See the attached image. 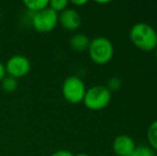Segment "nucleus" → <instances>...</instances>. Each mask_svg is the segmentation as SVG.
<instances>
[{"mask_svg": "<svg viewBox=\"0 0 157 156\" xmlns=\"http://www.w3.org/2000/svg\"><path fill=\"white\" fill-rule=\"evenodd\" d=\"M155 156H157V154H155Z\"/></svg>", "mask_w": 157, "mask_h": 156, "instance_id": "nucleus-21", "label": "nucleus"}, {"mask_svg": "<svg viewBox=\"0 0 157 156\" xmlns=\"http://www.w3.org/2000/svg\"><path fill=\"white\" fill-rule=\"evenodd\" d=\"M155 55H156V58H157V47H156V49H155Z\"/></svg>", "mask_w": 157, "mask_h": 156, "instance_id": "nucleus-20", "label": "nucleus"}, {"mask_svg": "<svg viewBox=\"0 0 157 156\" xmlns=\"http://www.w3.org/2000/svg\"><path fill=\"white\" fill-rule=\"evenodd\" d=\"M90 45V39L86 34L77 33L70 39V46L73 50L77 52H82L88 50Z\"/></svg>", "mask_w": 157, "mask_h": 156, "instance_id": "nucleus-9", "label": "nucleus"}, {"mask_svg": "<svg viewBox=\"0 0 157 156\" xmlns=\"http://www.w3.org/2000/svg\"><path fill=\"white\" fill-rule=\"evenodd\" d=\"M74 156H89L88 154H86V153H78V154L74 155Z\"/></svg>", "mask_w": 157, "mask_h": 156, "instance_id": "nucleus-19", "label": "nucleus"}, {"mask_svg": "<svg viewBox=\"0 0 157 156\" xmlns=\"http://www.w3.org/2000/svg\"><path fill=\"white\" fill-rule=\"evenodd\" d=\"M155 151L149 146H136L130 156H155Z\"/></svg>", "mask_w": 157, "mask_h": 156, "instance_id": "nucleus-14", "label": "nucleus"}, {"mask_svg": "<svg viewBox=\"0 0 157 156\" xmlns=\"http://www.w3.org/2000/svg\"><path fill=\"white\" fill-rule=\"evenodd\" d=\"M136 146L135 140L125 134L117 136L112 143V149L117 156H130Z\"/></svg>", "mask_w": 157, "mask_h": 156, "instance_id": "nucleus-7", "label": "nucleus"}, {"mask_svg": "<svg viewBox=\"0 0 157 156\" xmlns=\"http://www.w3.org/2000/svg\"><path fill=\"white\" fill-rule=\"evenodd\" d=\"M59 23L66 30L74 31L79 28L81 24V17L74 9H66L59 15Z\"/></svg>", "mask_w": 157, "mask_h": 156, "instance_id": "nucleus-8", "label": "nucleus"}, {"mask_svg": "<svg viewBox=\"0 0 157 156\" xmlns=\"http://www.w3.org/2000/svg\"><path fill=\"white\" fill-rule=\"evenodd\" d=\"M4 67H6L8 76H11L15 79H19L29 74L30 70H31V63L27 57L23 56V55H15L6 61Z\"/></svg>", "mask_w": 157, "mask_h": 156, "instance_id": "nucleus-6", "label": "nucleus"}, {"mask_svg": "<svg viewBox=\"0 0 157 156\" xmlns=\"http://www.w3.org/2000/svg\"><path fill=\"white\" fill-rule=\"evenodd\" d=\"M58 23L59 14L49 8L33 14L31 19L33 29L41 33H47V32L52 31L57 27Z\"/></svg>", "mask_w": 157, "mask_h": 156, "instance_id": "nucleus-5", "label": "nucleus"}, {"mask_svg": "<svg viewBox=\"0 0 157 156\" xmlns=\"http://www.w3.org/2000/svg\"><path fill=\"white\" fill-rule=\"evenodd\" d=\"M121 85H122V82H121L120 78L111 77L107 82V88H108V90H109L110 92L117 91V90H119L121 88Z\"/></svg>", "mask_w": 157, "mask_h": 156, "instance_id": "nucleus-15", "label": "nucleus"}, {"mask_svg": "<svg viewBox=\"0 0 157 156\" xmlns=\"http://www.w3.org/2000/svg\"><path fill=\"white\" fill-rule=\"evenodd\" d=\"M129 39L132 45L142 51H153L157 47V32L147 23H137L130 28Z\"/></svg>", "mask_w": 157, "mask_h": 156, "instance_id": "nucleus-1", "label": "nucleus"}, {"mask_svg": "<svg viewBox=\"0 0 157 156\" xmlns=\"http://www.w3.org/2000/svg\"><path fill=\"white\" fill-rule=\"evenodd\" d=\"M111 92L106 86H94L87 90L82 103L88 109L93 111L101 110L110 104Z\"/></svg>", "mask_w": 157, "mask_h": 156, "instance_id": "nucleus-3", "label": "nucleus"}, {"mask_svg": "<svg viewBox=\"0 0 157 156\" xmlns=\"http://www.w3.org/2000/svg\"><path fill=\"white\" fill-rule=\"evenodd\" d=\"M6 76V67H4V64H2L0 62V82L3 80V78Z\"/></svg>", "mask_w": 157, "mask_h": 156, "instance_id": "nucleus-17", "label": "nucleus"}, {"mask_svg": "<svg viewBox=\"0 0 157 156\" xmlns=\"http://www.w3.org/2000/svg\"><path fill=\"white\" fill-rule=\"evenodd\" d=\"M1 87L3 89L4 92L6 93H12L18 87V83H17V79L11 77V76H6L3 78V80L1 81Z\"/></svg>", "mask_w": 157, "mask_h": 156, "instance_id": "nucleus-12", "label": "nucleus"}, {"mask_svg": "<svg viewBox=\"0 0 157 156\" xmlns=\"http://www.w3.org/2000/svg\"><path fill=\"white\" fill-rule=\"evenodd\" d=\"M67 6L68 1H66V0H52V1H49L48 8L59 14V13L63 12L64 10H66Z\"/></svg>", "mask_w": 157, "mask_h": 156, "instance_id": "nucleus-13", "label": "nucleus"}, {"mask_svg": "<svg viewBox=\"0 0 157 156\" xmlns=\"http://www.w3.org/2000/svg\"><path fill=\"white\" fill-rule=\"evenodd\" d=\"M87 92L86 85L81 78L77 76H70L64 80L62 85V94L66 102L71 104H79L83 101Z\"/></svg>", "mask_w": 157, "mask_h": 156, "instance_id": "nucleus-4", "label": "nucleus"}, {"mask_svg": "<svg viewBox=\"0 0 157 156\" xmlns=\"http://www.w3.org/2000/svg\"><path fill=\"white\" fill-rule=\"evenodd\" d=\"M50 156H74L71 151H67V150H59L57 152L52 153Z\"/></svg>", "mask_w": 157, "mask_h": 156, "instance_id": "nucleus-16", "label": "nucleus"}, {"mask_svg": "<svg viewBox=\"0 0 157 156\" xmlns=\"http://www.w3.org/2000/svg\"><path fill=\"white\" fill-rule=\"evenodd\" d=\"M72 4H74V6H85V4H87L88 3V1L87 0H81V1H76V0H74V1H72L71 2Z\"/></svg>", "mask_w": 157, "mask_h": 156, "instance_id": "nucleus-18", "label": "nucleus"}, {"mask_svg": "<svg viewBox=\"0 0 157 156\" xmlns=\"http://www.w3.org/2000/svg\"><path fill=\"white\" fill-rule=\"evenodd\" d=\"M147 142L150 144V148L154 151H157V120L151 123L147 131Z\"/></svg>", "mask_w": 157, "mask_h": 156, "instance_id": "nucleus-11", "label": "nucleus"}, {"mask_svg": "<svg viewBox=\"0 0 157 156\" xmlns=\"http://www.w3.org/2000/svg\"><path fill=\"white\" fill-rule=\"evenodd\" d=\"M24 4L30 12L35 14V13L47 9L49 1L48 0H26V1H24Z\"/></svg>", "mask_w": 157, "mask_h": 156, "instance_id": "nucleus-10", "label": "nucleus"}, {"mask_svg": "<svg viewBox=\"0 0 157 156\" xmlns=\"http://www.w3.org/2000/svg\"><path fill=\"white\" fill-rule=\"evenodd\" d=\"M88 52L94 63L104 65L111 61L114 55V47L109 39L98 36L90 41Z\"/></svg>", "mask_w": 157, "mask_h": 156, "instance_id": "nucleus-2", "label": "nucleus"}]
</instances>
